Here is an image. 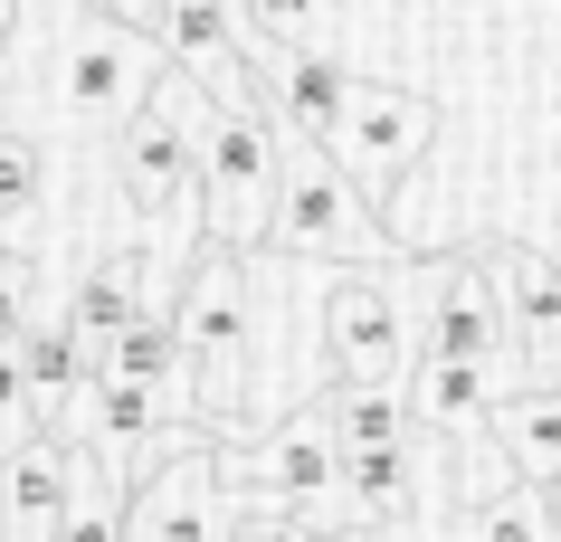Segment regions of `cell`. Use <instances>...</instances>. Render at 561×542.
I'll return each mask as SVG.
<instances>
[{
    "instance_id": "22",
    "label": "cell",
    "mask_w": 561,
    "mask_h": 542,
    "mask_svg": "<svg viewBox=\"0 0 561 542\" xmlns=\"http://www.w3.org/2000/svg\"><path fill=\"white\" fill-rule=\"evenodd\" d=\"M467 542H561V533L542 523L533 485H514V495H485V505L467 514Z\"/></svg>"
},
{
    "instance_id": "19",
    "label": "cell",
    "mask_w": 561,
    "mask_h": 542,
    "mask_svg": "<svg viewBox=\"0 0 561 542\" xmlns=\"http://www.w3.org/2000/svg\"><path fill=\"white\" fill-rule=\"evenodd\" d=\"M105 371H115V381H134V391H172V381H191V353H181V324L172 314H144V324L124 333L115 353H105Z\"/></svg>"
},
{
    "instance_id": "26",
    "label": "cell",
    "mask_w": 561,
    "mask_h": 542,
    "mask_svg": "<svg viewBox=\"0 0 561 542\" xmlns=\"http://www.w3.org/2000/svg\"><path fill=\"white\" fill-rule=\"evenodd\" d=\"M77 10H95V20H115V30H162V10H172V0H77Z\"/></svg>"
},
{
    "instance_id": "24",
    "label": "cell",
    "mask_w": 561,
    "mask_h": 542,
    "mask_svg": "<svg viewBox=\"0 0 561 542\" xmlns=\"http://www.w3.org/2000/svg\"><path fill=\"white\" fill-rule=\"evenodd\" d=\"M248 10V30L276 48V58H305L314 48V20H324V0H238Z\"/></svg>"
},
{
    "instance_id": "27",
    "label": "cell",
    "mask_w": 561,
    "mask_h": 542,
    "mask_svg": "<svg viewBox=\"0 0 561 542\" xmlns=\"http://www.w3.org/2000/svg\"><path fill=\"white\" fill-rule=\"evenodd\" d=\"M533 505H542V523L561 533V476H533Z\"/></svg>"
},
{
    "instance_id": "12",
    "label": "cell",
    "mask_w": 561,
    "mask_h": 542,
    "mask_svg": "<svg viewBox=\"0 0 561 542\" xmlns=\"http://www.w3.org/2000/svg\"><path fill=\"white\" fill-rule=\"evenodd\" d=\"M257 95H266V115H276L286 143H333V124H343V105H353V77H343L324 48H305V58H266Z\"/></svg>"
},
{
    "instance_id": "14",
    "label": "cell",
    "mask_w": 561,
    "mask_h": 542,
    "mask_svg": "<svg viewBox=\"0 0 561 542\" xmlns=\"http://www.w3.org/2000/svg\"><path fill=\"white\" fill-rule=\"evenodd\" d=\"M144 314H152V257H144V247L105 257V267H95L87 286L67 296V333H77V343H87L95 361L115 353V343H124L134 324H144Z\"/></svg>"
},
{
    "instance_id": "16",
    "label": "cell",
    "mask_w": 561,
    "mask_h": 542,
    "mask_svg": "<svg viewBox=\"0 0 561 542\" xmlns=\"http://www.w3.org/2000/svg\"><path fill=\"white\" fill-rule=\"evenodd\" d=\"M495 448L514 457V476H561V391H514L495 410Z\"/></svg>"
},
{
    "instance_id": "17",
    "label": "cell",
    "mask_w": 561,
    "mask_h": 542,
    "mask_svg": "<svg viewBox=\"0 0 561 542\" xmlns=\"http://www.w3.org/2000/svg\"><path fill=\"white\" fill-rule=\"evenodd\" d=\"M20 361H30L38 400H48V428H58L67 410H77V400L95 391V353H87V343H77V333H67V314H58V324H38L30 343H20Z\"/></svg>"
},
{
    "instance_id": "23",
    "label": "cell",
    "mask_w": 561,
    "mask_h": 542,
    "mask_svg": "<svg viewBox=\"0 0 561 542\" xmlns=\"http://www.w3.org/2000/svg\"><path fill=\"white\" fill-rule=\"evenodd\" d=\"M38 428H48V400H38L30 361H20V353H0V457H10V448H30Z\"/></svg>"
},
{
    "instance_id": "25",
    "label": "cell",
    "mask_w": 561,
    "mask_h": 542,
    "mask_svg": "<svg viewBox=\"0 0 561 542\" xmlns=\"http://www.w3.org/2000/svg\"><path fill=\"white\" fill-rule=\"evenodd\" d=\"M30 257H20V247H0V353H20V343H30Z\"/></svg>"
},
{
    "instance_id": "8",
    "label": "cell",
    "mask_w": 561,
    "mask_h": 542,
    "mask_svg": "<svg viewBox=\"0 0 561 542\" xmlns=\"http://www.w3.org/2000/svg\"><path fill=\"white\" fill-rule=\"evenodd\" d=\"M219 428H201L191 448L162 466L152 485H134V514H124V542H229V466H219Z\"/></svg>"
},
{
    "instance_id": "10",
    "label": "cell",
    "mask_w": 561,
    "mask_h": 542,
    "mask_svg": "<svg viewBox=\"0 0 561 542\" xmlns=\"http://www.w3.org/2000/svg\"><path fill=\"white\" fill-rule=\"evenodd\" d=\"M419 353H447V361H504L514 353V324H504V296H495L485 257H428Z\"/></svg>"
},
{
    "instance_id": "7",
    "label": "cell",
    "mask_w": 561,
    "mask_h": 542,
    "mask_svg": "<svg viewBox=\"0 0 561 542\" xmlns=\"http://www.w3.org/2000/svg\"><path fill=\"white\" fill-rule=\"evenodd\" d=\"M219 466H229V485H257V495H276V505H305L324 533H362L353 514H343V438H333L324 410H286V419L257 438L248 466H238L229 448H219Z\"/></svg>"
},
{
    "instance_id": "3",
    "label": "cell",
    "mask_w": 561,
    "mask_h": 542,
    "mask_svg": "<svg viewBox=\"0 0 561 542\" xmlns=\"http://www.w3.org/2000/svg\"><path fill=\"white\" fill-rule=\"evenodd\" d=\"M428 267H343L324 286V343L353 391H410Z\"/></svg>"
},
{
    "instance_id": "21",
    "label": "cell",
    "mask_w": 561,
    "mask_h": 542,
    "mask_svg": "<svg viewBox=\"0 0 561 542\" xmlns=\"http://www.w3.org/2000/svg\"><path fill=\"white\" fill-rule=\"evenodd\" d=\"M229 542H343V533H324L305 505H276V495H238L229 505Z\"/></svg>"
},
{
    "instance_id": "28",
    "label": "cell",
    "mask_w": 561,
    "mask_h": 542,
    "mask_svg": "<svg viewBox=\"0 0 561 542\" xmlns=\"http://www.w3.org/2000/svg\"><path fill=\"white\" fill-rule=\"evenodd\" d=\"M20 48V0H0V58Z\"/></svg>"
},
{
    "instance_id": "13",
    "label": "cell",
    "mask_w": 561,
    "mask_h": 542,
    "mask_svg": "<svg viewBox=\"0 0 561 542\" xmlns=\"http://www.w3.org/2000/svg\"><path fill=\"white\" fill-rule=\"evenodd\" d=\"M152 38H162V58H172L181 77H201L219 105L257 95V87H248V58H238V38H229V0H172Z\"/></svg>"
},
{
    "instance_id": "9",
    "label": "cell",
    "mask_w": 561,
    "mask_h": 542,
    "mask_svg": "<svg viewBox=\"0 0 561 542\" xmlns=\"http://www.w3.org/2000/svg\"><path fill=\"white\" fill-rule=\"evenodd\" d=\"M438 134V115H428V95L410 87H353V105H343V124H333V162L371 191V200H390V181L419 162V143Z\"/></svg>"
},
{
    "instance_id": "2",
    "label": "cell",
    "mask_w": 561,
    "mask_h": 542,
    "mask_svg": "<svg viewBox=\"0 0 561 542\" xmlns=\"http://www.w3.org/2000/svg\"><path fill=\"white\" fill-rule=\"evenodd\" d=\"M248 314H257L248 257L201 247V267L172 296V324H181V353H191V381H201V428H219V438H238V419H248V371H257V324Z\"/></svg>"
},
{
    "instance_id": "4",
    "label": "cell",
    "mask_w": 561,
    "mask_h": 542,
    "mask_svg": "<svg viewBox=\"0 0 561 542\" xmlns=\"http://www.w3.org/2000/svg\"><path fill=\"white\" fill-rule=\"evenodd\" d=\"M276 247H286L296 267H400V239L381 229V200H371L324 143H286Z\"/></svg>"
},
{
    "instance_id": "1",
    "label": "cell",
    "mask_w": 561,
    "mask_h": 542,
    "mask_svg": "<svg viewBox=\"0 0 561 542\" xmlns=\"http://www.w3.org/2000/svg\"><path fill=\"white\" fill-rule=\"evenodd\" d=\"M276 210H286V134L266 95H238L201 134V239L219 257H257L276 239Z\"/></svg>"
},
{
    "instance_id": "18",
    "label": "cell",
    "mask_w": 561,
    "mask_h": 542,
    "mask_svg": "<svg viewBox=\"0 0 561 542\" xmlns=\"http://www.w3.org/2000/svg\"><path fill=\"white\" fill-rule=\"evenodd\" d=\"M324 419H333V438H343V457H362V448H400L419 428V410H410V391H343L324 400Z\"/></svg>"
},
{
    "instance_id": "20",
    "label": "cell",
    "mask_w": 561,
    "mask_h": 542,
    "mask_svg": "<svg viewBox=\"0 0 561 542\" xmlns=\"http://www.w3.org/2000/svg\"><path fill=\"white\" fill-rule=\"evenodd\" d=\"M38 200H48V143L30 124H0V229L38 219Z\"/></svg>"
},
{
    "instance_id": "5",
    "label": "cell",
    "mask_w": 561,
    "mask_h": 542,
    "mask_svg": "<svg viewBox=\"0 0 561 542\" xmlns=\"http://www.w3.org/2000/svg\"><path fill=\"white\" fill-rule=\"evenodd\" d=\"M209 124H219V95L201 77H162V95L115 134V181L134 200V219L201 210V134Z\"/></svg>"
},
{
    "instance_id": "6",
    "label": "cell",
    "mask_w": 561,
    "mask_h": 542,
    "mask_svg": "<svg viewBox=\"0 0 561 542\" xmlns=\"http://www.w3.org/2000/svg\"><path fill=\"white\" fill-rule=\"evenodd\" d=\"M162 67H172L162 38L115 30V20L77 10L67 38H58V115L77 124V134H124V124L162 95Z\"/></svg>"
},
{
    "instance_id": "15",
    "label": "cell",
    "mask_w": 561,
    "mask_h": 542,
    "mask_svg": "<svg viewBox=\"0 0 561 542\" xmlns=\"http://www.w3.org/2000/svg\"><path fill=\"white\" fill-rule=\"evenodd\" d=\"M410 410H419V428H438V438H457L467 448L476 428H495V361H447V353H419V371H410Z\"/></svg>"
},
{
    "instance_id": "11",
    "label": "cell",
    "mask_w": 561,
    "mask_h": 542,
    "mask_svg": "<svg viewBox=\"0 0 561 542\" xmlns=\"http://www.w3.org/2000/svg\"><path fill=\"white\" fill-rule=\"evenodd\" d=\"M67 514H77V466L58 428H38L30 448L0 457V542H67Z\"/></svg>"
}]
</instances>
